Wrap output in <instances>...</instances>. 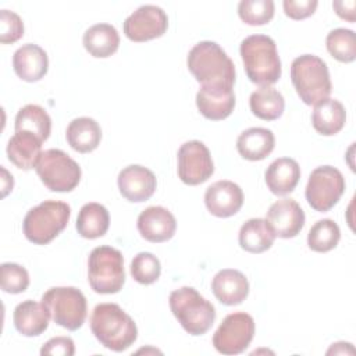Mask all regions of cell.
Here are the masks:
<instances>
[{
    "instance_id": "6da1fadb",
    "label": "cell",
    "mask_w": 356,
    "mask_h": 356,
    "mask_svg": "<svg viewBox=\"0 0 356 356\" xmlns=\"http://www.w3.org/2000/svg\"><path fill=\"white\" fill-rule=\"evenodd\" d=\"M188 70L203 88L232 89L235 65L220 44L211 40L196 43L188 53Z\"/></svg>"
},
{
    "instance_id": "7a4b0ae2",
    "label": "cell",
    "mask_w": 356,
    "mask_h": 356,
    "mask_svg": "<svg viewBox=\"0 0 356 356\" xmlns=\"http://www.w3.org/2000/svg\"><path fill=\"white\" fill-rule=\"evenodd\" d=\"M90 330L107 349L122 352L138 338V328L129 314L117 303H100L90 316Z\"/></svg>"
},
{
    "instance_id": "3957f363",
    "label": "cell",
    "mask_w": 356,
    "mask_h": 356,
    "mask_svg": "<svg viewBox=\"0 0 356 356\" xmlns=\"http://www.w3.org/2000/svg\"><path fill=\"white\" fill-rule=\"evenodd\" d=\"M239 51L250 82L270 86L281 78V60L270 36L250 35L242 40Z\"/></svg>"
},
{
    "instance_id": "277c9868",
    "label": "cell",
    "mask_w": 356,
    "mask_h": 356,
    "mask_svg": "<svg viewBox=\"0 0 356 356\" xmlns=\"http://www.w3.org/2000/svg\"><path fill=\"white\" fill-rule=\"evenodd\" d=\"M291 81L298 96L307 106H316L330 97L332 89L325 61L314 54H302L292 61Z\"/></svg>"
},
{
    "instance_id": "5b68a950",
    "label": "cell",
    "mask_w": 356,
    "mask_h": 356,
    "mask_svg": "<svg viewBox=\"0 0 356 356\" xmlns=\"http://www.w3.org/2000/svg\"><path fill=\"white\" fill-rule=\"evenodd\" d=\"M168 302L172 314L191 335L206 334L216 320L214 306L192 286L172 291Z\"/></svg>"
},
{
    "instance_id": "8992f818",
    "label": "cell",
    "mask_w": 356,
    "mask_h": 356,
    "mask_svg": "<svg viewBox=\"0 0 356 356\" xmlns=\"http://www.w3.org/2000/svg\"><path fill=\"white\" fill-rule=\"evenodd\" d=\"M70 217V204L60 200H44L25 214L24 235L35 245H46L67 227Z\"/></svg>"
},
{
    "instance_id": "52a82bcc",
    "label": "cell",
    "mask_w": 356,
    "mask_h": 356,
    "mask_svg": "<svg viewBox=\"0 0 356 356\" xmlns=\"http://www.w3.org/2000/svg\"><path fill=\"white\" fill-rule=\"evenodd\" d=\"M88 281L96 293H117L125 282L122 253L111 246L95 248L88 259Z\"/></svg>"
},
{
    "instance_id": "ba28073f",
    "label": "cell",
    "mask_w": 356,
    "mask_h": 356,
    "mask_svg": "<svg viewBox=\"0 0 356 356\" xmlns=\"http://www.w3.org/2000/svg\"><path fill=\"white\" fill-rule=\"evenodd\" d=\"M53 321L70 331L82 327L86 318V298L74 286H53L42 295Z\"/></svg>"
},
{
    "instance_id": "9c48e42d",
    "label": "cell",
    "mask_w": 356,
    "mask_h": 356,
    "mask_svg": "<svg viewBox=\"0 0 356 356\" xmlns=\"http://www.w3.org/2000/svg\"><path fill=\"white\" fill-rule=\"evenodd\" d=\"M44 186L53 192H71L81 181V167L65 152L49 149L42 152L35 167Z\"/></svg>"
},
{
    "instance_id": "30bf717a",
    "label": "cell",
    "mask_w": 356,
    "mask_h": 356,
    "mask_svg": "<svg viewBox=\"0 0 356 356\" xmlns=\"http://www.w3.org/2000/svg\"><path fill=\"white\" fill-rule=\"evenodd\" d=\"M345 192V178L341 171L331 165H321L312 171L305 196L316 211L331 210Z\"/></svg>"
},
{
    "instance_id": "8fae6325",
    "label": "cell",
    "mask_w": 356,
    "mask_h": 356,
    "mask_svg": "<svg viewBox=\"0 0 356 356\" xmlns=\"http://www.w3.org/2000/svg\"><path fill=\"white\" fill-rule=\"evenodd\" d=\"M254 335V320L245 312H235L221 321L213 335V345L222 355L242 353Z\"/></svg>"
},
{
    "instance_id": "7c38bea8",
    "label": "cell",
    "mask_w": 356,
    "mask_h": 356,
    "mask_svg": "<svg viewBox=\"0 0 356 356\" xmlns=\"http://www.w3.org/2000/svg\"><path fill=\"white\" fill-rule=\"evenodd\" d=\"M214 172L210 150L200 140H189L178 150V177L186 185L206 182Z\"/></svg>"
},
{
    "instance_id": "4fadbf2b",
    "label": "cell",
    "mask_w": 356,
    "mask_h": 356,
    "mask_svg": "<svg viewBox=\"0 0 356 356\" xmlns=\"http://www.w3.org/2000/svg\"><path fill=\"white\" fill-rule=\"evenodd\" d=\"M122 28L129 40L146 42L165 33L168 28V18L163 8L153 4H145L127 17Z\"/></svg>"
},
{
    "instance_id": "5bb4252c",
    "label": "cell",
    "mask_w": 356,
    "mask_h": 356,
    "mask_svg": "<svg viewBox=\"0 0 356 356\" xmlns=\"http://www.w3.org/2000/svg\"><path fill=\"white\" fill-rule=\"evenodd\" d=\"M266 221L275 236L293 238L305 225V211L295 199L285 197L270 206Z\"/></svg>"
},
{
    "instance_id": "9a60e30c",
    "label": "cell",
    "mask_w": 356,
    "mask_h": 356,
    "mask_svg": "<svg viewBox=\"0 0 356 356\" xmlns=\"http://www.w3.org/2000/svg\"><path fill=\"white\" fill-rule=\"evenodd\" d=\"M117 184L120 193L127 200L140 203L153 196L157 186V179L149 168L139 164H132L120 171Z\"/></svg>"
},
{
    "instance_id": "2e32d148",
    "label": "cell",
    "mask_w": 356,
    "mask_h": 356,
    "mask_svg": "<svg viewBox=\"0 0 356 356\" xmlns=\"http://www.w3.org/2000/svg\"><path fill=\"white\" fill-rule=\"evenodd\" d=\"M204 204L213 216L227 218L241 210L243 192L241 186L232 181H217L206 189Z\"/></svg>"
},
{
    "instance_id": "e0dca14e",
    "label": "cell",
    "mask_w": 356,
    "mask_h": 356,
    "mask_svg": "<svg viewBox=\"0 0 356 356\" xmlns=\"http://www.w3.org/2000/svg\"><path fill=\"white\" fill-rule=\"evenodd\" d=\"M138 231L149 242L160 243L171 239L177 229L172 213L163 206H150L138 217Z\"/></svg>"
},
{
    "instance_id": "ac0fdd59",
    "label": "cell",
    "mask_w": 356,
    "mask_h": 356,
    "mask_svg": "<svg viewBox=\"0 0 356 356\" xmlns=\"http://www.w3.org/2000/svg\"><path fill=\"white\" fill-rule=\"evenodd\" d=\"M13 67L18 78L25 82L40 81L49 70L47 53L38 44L26 43L15 50Z\"/></svg>"
},
{
    "instance_id": "d6986e66",
    "label": "cell",
    "mask_w": 356,
    "mask_h": 356,
    "mask_svg": "<svg viewBox=\"0 0 356 356\" xmlns=\"http://www.w3.org/2000/svg\"><path fill=\"white\" fill-rule=\"evenodd\" d=\"M211 291L222 305L235 306L248 298L249 282L243 273L234 268H224L213 277Z\"/></svg>"
},
{
    "instance_id": "ffe728a7",
    "label": "cell",
    "mask_w": 356,
    "mask_h": 356,
    "mask_svg": "<svg viewBox=\"0 0 356 356\" xmlns=\"http://www.w3.org/2000/svg\"><path fill=\"white\" fill-rule=\"evenodd\" d=\"M50 313L47 307L40 302L24 300L14 309L13 320L17 331L25 337H38L43 334L50 321Z\"/></svg>"
},
{
    "instance_id": "44dd1931",
    "label": "cell",
    "mask_w": 356,
    "mask_h": 356,
    "mask_svg": "<svg viewBox=\"0 0 356 356\" xmlns=\"http://www.w3.org/2000/svg\"><path fill=\"white\" fill-rule=\"evenodd\" d=\"M42 140L26 131H17L7 143L8 160L21 170L35 168L42 154Z\"/></svg>"
},
{
    "instance_id": "7402d4cb",
    "label": "cell",
    "mask_w": 356,
    "mask_h": 356,
    "mask_svg": "<svg viewBox=\"0 0 356 356\" xmlns=\"http://www.w3.org/2000/svg\"><path fill=\"white\" fill-rule=\"evenodd\" d=\"M196 106L203 117L220 121L231 115L235 107V95L232 89H210L200 86L196 93Z\"/></svg>"
},
{
    "instance_id": "603a6c76",
    "label": "cell",
    "mask_w": 356,
    "mask_h": 356,
    "mask_svg": "<svg viewBox=\"0 0 356 356\" xmlns=\"http://www.w3.org/2000/svg\"><path fill=\"white\" fill-rule=\"evenodd\" d=\"M264 178L271 193L284 196L296 188L300 178V167L291 157H280L267 167Z\"/></svg>"
},
{
    "instance_id": "cb8c5ba5",
    "label": "cell",
    "mask_w": 356,
    "mask_h": 356,
    "mask_svg": "<svg viewBox=\"0 0 356 356\" xmlns=\"http://www.w3.org/2000/svg\"><path fill=\"white\" fill-rule=\"evenodd\" d=\"M274 134L261 127H253L245 129L236 139L238 153L250 161H259L266 159L274 149Z\"/></svg>"
},
{
    "instance_id": "d4e9b609",
    "label": "cell",
    "mask_w": 356,
    "mask_h": 356,
    "mask_svg": "<svg viewBox=\"0 0 356 356\" xmlns=\"http://www.w3.org/2000/svg\"><path fill=\"white\" fill-rule=\"evenodd\" d=\"M65 138L75 152L89 153L100 145L102 129L93 118L78 117L68 124Z\"/></svg>"
},
{
    "instance_id": "484cf974",
    "label": "cell",
    "mask_w": 356,
    "mask_h": 356,
    "mask_svg": "<svg viewBox=\"0 0 356 356\" xmlns=\"http://www.w3.org/2000/svg\"><path fill=\"white\" fill-rule=\"evenodd\" d=\"M346 121V111L341 102L335 99H324L314 106L312 113V124L314 129L324 135L331 136L338 134Z\"/></svg>"
},
{
    "instance_id": "4316f807",
    "label": "cell",
    "mask_w": 356,
    "mask_h": 356,
    "mask_svg": "<svg viewBox=\"0 0 356 356\" xmlns=\"http://www.w3.org/2000/svg\"><path fill=\"white\" fill-rule=\"evenodd\" d=\"M82 43L90 56L106 58L117 51L120 46V35L110 24H96L85 31Z\"/></svg>"
},
{
    "instance_id": "83f0119b",
    "label": "cell",
    "mask_w": 356,
    "mask_h": 356,
    "mask_svg": "<svg viewBox=\"0 0 356 356\" xmlns=\"http://www.w3.org/2000/svg\"><path fill=\"white\" fill-rule=\"evenodd\" d=\"M108 225L110 214L103 204L90 202L81 207L76 218V231L82 238H100L107 232Z\"/></svg>"
},
{
    "instance_id": "f1b7e54d",
    "label": "cell",
    "mask_w": 356,
    "mask_h": 356,
    "mask_svg": "<svg viewBox=\"0 0 356 356\" xmlns=\"http://www.w3.org/2000/svg\"><path fill=\"white\" fill-rule=\"evenodd\" d=\"M275 235L263 218H250L239 229V245L249 253H263L274 243Z\"/></svg>"
},
{
    "instance_id": "f546056e",
    "label": "cell",
    "mask_w": 356,
    "mask_h": 356,
    "mask_svg": "<svg viewBox=\"0 0 356 356\" xmlns=\"http://www.w3.org/2000/svg\"><path fill=\"white\" fill-rule=\"evenodd\" d=\"M252 113L264 121H273L282 115L285 108V100L281 92L273 86H260L249 99Z\"/></svg>"
},
{
    "instance_id": "4dcf8cb0",
    "label": "cell",
    "mask_w": 356,
    "mask_h": 356,
    "mask_svg": "<svg viewBox=\"0 0 356 356\" xmlns=\"http://www.w3.org/2000/svg\"><path fill=\"white\" fill-rule=\"evenodd\" d=\"M17 131H26L36 135L42 142L50 136L51 118L47 111L38 104H26L18 110L14 124Z\"/></svg>"
},
{
    "instance_id": "1f68e13d",
    "label": "cell",
    "mask_w": 356,
    "mask_h": 356,
    "mask_svg": "<svg viewBox=\"0 0 356 356\" xmlns=\"http://www.w3.org/2000/svg\"><path fill=\"white\" fill-rule=\"evenodd\" d=\"M341 238V231L334 220H318L307 234V245L312 250L325 253L332 250Z\"/></svg>"
},
{
    "instance_id": "d6a6232c",
    "label": "cell",
    "mask_w": 356,
    "mask_h": 356,
    "mask_svg": "<svg viewBox=\"0 0 356 356\" xmlns=\"http://www.w3.org/2000/svg\"><path fill=\"white\" fill-rule=\"evenodd\" d=\"M328 53L341 63H352L356 58V38L352 29H332L325 39Z\"/></svg>"
},
{
    "instance_id": "836d02e7",
    "label": "cell",
    "mask_w": 356,
    "mask_h": 356,
    "mask_svg": "<svg viewBox=\"0 0 356 356\" xmlns=\"http://www.w3.org/2000/svg\"><path fill=\"white\" fill-rule=\"evenodd\" d=\"M238 15L248 25H264L274 17L273 0H242L238 4Z\"/></svg>"
},
{
    "instance_id": "e575fe53",
    "label": "cell",
    "mask_w": 356,
    "mask_h": 356,
    "mask_svg": "<svg viewBox=\"0 0 356 356\" xmlns=\"http://www.w3.org/2000/svg\"><path fill=\"white\" fill-rule=\"evenodd\" d=\"M160 260L153 253L140 252L131 261V275L139 284L150 285L156 282L160 277Z\"/></svg>"
},
{
    "instance_id": "d590c367",
    "label": "cell",
    "mask_w": 356,
    "mask_h": 356,
    "mask_svg": "<svg viewBox=\"0 0 356 356\" xmlns=\"http://www.w3.org/2000/svg\"><path fill=\"white\" fill-rule=\"evenodd\" d=\"M0 285L7 293H21L29 285V274L17 263H3L0 266Z\"/></svg>"
},
{
    "instance_id": "8d00e7d4",
    "label": "cell",
    "mask_w": 356,
    "mask_h": 356,
    "mask_svg": "<svg viewBox=\"0 0 356 356\" xmlns=\"http://www.w3.org/2000/svg\"><path fill=\"white\" fill-rule=\"evenodd\" d=\"M24 35V22L18 14L10 10L0 13V42L3 44L14 43Z\"/></svg>"
},
{
    "instance_id": "74e56055",
    "label": "cell",
    "mask_w": 356,
    "mask_h": 356,
    "mask_svg": "<svg viewBox=\"0 0 356 356\" xmlns=\"http://www.w3.org/2000/svg\"><path fill=\"white\" fill-rule=\"evenodd\" d=\"M285 14L292 19H305L314 14L318 1L316 0H284Z\"/></svg>"
},
{
    "instance_id": "f35d334b",
    "label": "cell",
    "mask_w": 356,
    "mask_h": 356,
    "mask_svg": "<svg viewBox=\"0 0 356 356\" xmlns=\"http://www.w3.org/2000/svg\"><path fill=\"white\" fill-rule=\"evenodd\" d=\"M75 353L74 341L70 337H54L49 339L40 349V355L72 356Z\"/></svg>"
},
{
    "instance_id": "ab89813d",
    "label": "cell",
    "mask_w": 356,
    "mask_h": 356,
    "mask_svg": "<svg viewBox=\"0 0 356 356\" xmlns=\"http://www.w3.org/2000/svg\"><path fill=\"white\" fill-rule=\"evenodd\" d=\"M332 7H334L335 13L338 14V17H341L342 19H346L349 22L355 21V7H356V1L355 0L334 1Z\"/></svg>"
},
{
    "instance_id": "60d3db41",
    "label": "cell",
    "mask_w": 356,
    "mask_h": 356,
    "mask_svg": "<svg viewBox=\"0 0 356 356\" xmlns=\"http://www.w3.org/2000/svg\"><path fill=\"white\" fill-rule=\"evenodd\" d=\"M1 172H3V179H1V186H3V193L1 196L4 197L11 189H13V185H14V181H13V175H10L7 172V170L4 167H1Z\"/></svg>"
}]
</instances>
